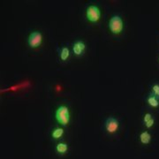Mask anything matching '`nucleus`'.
Wrapping results in <instances>:
<instances>
[{"label": "nucleus", "mask_w": 159, "mask_h": 159, "mask_svg": "<svg viewBox=\"0 0 159 159\" xmlns=\"http://www.w3.org/2000/svg\"><path fill=\"white\" fill-rule=\"evenodd\" d=\"M55 116L57 121L59 124L62 125H68V123H69V110H68V108L66 106H65V105L59 106L58 108V110L56 111Z\"/></svg>", "instance_id": "f257e3e1"}, {"label": "nucleus", "mask_w": 159, "mask_h": 159, "mask_svg": "<svg viewBox=\"0 0 159 159\" xmlns=\"http://www.w3.org/2000/svg\"><path fill=\"white\" fill-rule=\"evenodd\" d=\"M109 28L113 34H119L123 30V21L118 16H112L109 21Z\"/></svg>", "instance_id": "f03ea898"}, {"label": "nucleus", "mask_w": 159, "mask_h": 159, "mask_svg": "<svg viewBox=\"0 0 159 159\" xmlns=\"http://www.w3.org/2000/svg\"><path fill=\"white\" fill-rule=\"evenodd\" d=\"M42 41V35L41 33L38 31H35L29 35L28 42L31 48H35L41 44Z\"/></svg>", "instance_id": "7ed1b4c3"}, {"label": "nucleus", "mask_w": 159, "mask_h": 159, "mask_svg": "<svg viewBox=\"0 0 159 159\" xmlns=\"http://www.w3.org/2000/svg\"><path fill=\"white\" fill-rule=\"evenodd\" d=\"M101 16V13L99 8L96 6H90L88 7L87 9V18L88 20L92 22H96L99 19Z\"/></svg>", "instance_id": "20e7f679"}, {"label": "nucleus", "mask_w": 159, "mask_h": 159, "mask_svg": "<svg viewBox=\"0 0 159 159\" xmlns=\"http://www.w3.org/2000/svg\"><path fill=\"white\" fill-rule=\"evenodd\" d=\"M118 125H119V123L118 121L113 117H110L106 119L105 121V128L108 133H113L115 132L118 130Z\"/></svg>", "instance_id": "39448f33"}, {"label": "nucleus", "mask_w": 159, "mask_h": 159, "mask_svg": "<svg viewBox=\"0 0 159 159\" xmlns=\"http://www.w3.org/2000/svg\"><path fill=\"white\" fill-rule=\"evenodd\" d=\"M85 48H86V46H85V43L83 42L77 41L73 45V51L75 55H81Z\"/></svg>", "instance_id": "423d86ee"}, {"label": "nucleus", "mask_w": 159, "mask_h": 159, "mask_svg": "<svg viewBox=\"0 0 159 159\" xmlns=\"http://www.w3.org/2000/svg\"><path fill=\"white\" fill-rule=\"evenodd\" d=\"M140 140H141V142L143 143V144H149L151 141V135L149 132H143L141 133L140 135Z\"/></svg>", "instance_id": "0eeeda50"}, {"label": "nucleus", "mask_w": 159, "mask_h": 159, "mask_svg": "<svg viewBox=\"0 0 159 159\" xmlns=\"http://www.w3.org/2000/svg\"><path fill=\"white\" fill-rule=\"evenodd\" d=\"M148 103L150 106L152 107H157L159 105V100L157 97H155L154 95H150L148 97Z\"/></svg>", "instance_id": "6e6552de"}, {"label": "nucleus", "mask_w": 159, "mask_h": 159, "mask_svg": "<svg viewBox=\"0 0 159 159\" xmlns=\"http://www.w3.org/2000/svg\"><path fill=\"white\" fill-rule=\"evenodd\" d=\"M67 149H68V146H67L66 143H58L57 145V147H56L57 151L58 153H61V154H64V153L66 152Z\"/></svg>", "instance_id": "1a4fd4ad"}, {"label": "nucleus", "mask_w": 159, "mask_h": 159, "mask_svg": "<svg viewBox=\"0 0 159 159\" xmlns=\"http://www.w3.org/2000/svg\"><path fill=\"white\" fill-rule=\"evenodd\" d=\"M69 49L66 48V47H63L62 50H61V52H60V58H61V59H62V60L67 59V58L69 57Z\"/></svg>", "instance_id": "9d476101"}, {"label": "nucleus", "mask_w": 159, "mask_h": 159, "mask_svg": "<svg viewBox=\"0 0 159 159\" xmlns=\"http://www.w3.org/2000/svg\"><path fill=\"white\" fill-rule=\"evenodd\" d=\"M63 133H64V130H63V128H60V127L56 128L55 130L52 132V137H53L54 139L60 138V137L63 135Z\"/></svg>", "instance_id": "9b49d317"}, {"label": "nucleus", "mask_w": 159, "mask_h": 159, "mask_svg": "<svg viewBox=\"0 0 159 159\" xmlns=\"http://www.w3.org/2000/svg\"><path fill=\"white\" fill-rule=\"evenodd\" d=\"M152 91H153V95L155 97H157V98H159V85L158 84H155L152 87Z\"/></svg>", "instance_id": "f8f14e48"}, {"label": "nucleus", "mask_w": 159, "mask_h": 159, "mask_svg": "<svg viewBox=\"0 0 159 159\" xmlns=\"http://www.w3.org/2000/svg\"><path fill=\"white\" fill-rule=\"evenodd\" d=\"M152 118V115L150 114V113H147L145 114V116H144V118H143V120H144V122H148L149 120H150Z\"/></svg>", "instance_id": "ddd939ff"}, {"label": "nucleus", "mask_w": 159, "mask_h": 159, "mask_svg": "<svg viewBox=\"0 0 159 159\" xmlns=\"http://www.w3.org/2000/svg\"><path fill=\"white\" fill-rule=\"evenodd\" d=\"M153 125H154V119L151 118L150 120H149L148 122H146L145 123V125L148 127V128H149V127H151Z\"/></svg>", "instance_id": "4468645a"}]
</instances>
